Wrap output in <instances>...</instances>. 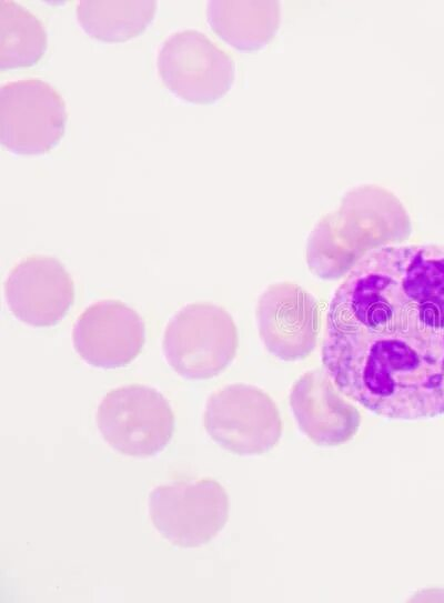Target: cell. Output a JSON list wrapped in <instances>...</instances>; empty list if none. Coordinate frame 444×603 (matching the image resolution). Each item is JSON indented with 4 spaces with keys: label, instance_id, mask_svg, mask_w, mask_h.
Instances as JSON below:
<instances>
[{
    "label": "cell",
    "instance_id": "6da1fadb",
    "mask_svg": "<svg viewBox=\"0 0 444 603\" xmlns=\"http://www.w3.org/2000/svg\"><path fill=\"white\" fill-rule=\"evenodd\" d=\"M322 363L379 416L444 414V244L387 245L361 260L330 300Z\"/></svg>",
    "mask_w": 444,
    "mask_h": 603
},
{
    "label": "cell",
    "instance_id": "7a4b0ae2",
    "mask_svg": "<svg viewBox=\"0 0 444 603\" xmlns=\"http://www.w3.org/2000/svg\"><path fill=\"white\" fill-rule=\"evenodd\" d=\"M411 233V219L395 193L379 184L355 185L313 227L306 264L319 279L339 280L371 252L401 244Z\"/></svg>",
    "mask_w": 444,
    "mask_h": 603
},
{
    "label": "cell",
    "instance_id": "3957f363",
    "mask_svg": "<svg viewBox=\"0 0 444 603\" xmlns=\"http://www.w3.org/2000/svg\"><path fill=\"white\" fill-rule=\"evenodd\" d=\"M239 334L232 315L222 306L190 303L168 322L162 351L167 363L188 380L219 375L233 361Z\"/></svg>",
    "mask_w": 444,
    "mask_h": 603
},
{
    "label": "cell",
    "instance_id": "277c9868",
    "mask_svg": "<svg viewBox=\"0 0 444 603\" xmlns=\"http://www.w3.org/2000/svg\"><path fill=\"white\" fill-rule=\"evenodd\" d=\"M95 424L104 442L118 453L150 458L170 443L175 419L160 391L135 383L103 395L95 411Z\"/></svg>",
    "mask_w": 444,
    "mask_h": 603
},
{
    "label": "cell",
    "instance_id": "5b68a950",
    "mask_svg": "<svg viewBox=\"0 0 444 603\" xmlns=\"http://www.w3.org/2000/svg\"><path fill=\"white\" fill-rule=\"evenodd\" d=\"M229 506L224 488L210 478L158 485L148 498L154 529L180 547L211 542L225 526Z\"/></svg>",
    "mask_w": 444,
    "mask_h": 603
},
{
    "label": "cell",
    "instance_id": "8992f818",
    "mask_svg": "<svg viewBox=\"0 0 444 603\" xmlns=\"http://www.w3.org/2000/svg\"><path fill=\"white\" fill-rule=\"evenodd\" d=\"M203 425L219 446L238 455L266 453L282 433L274 401L246 383L228 384L213 392L205 404Z\"/></svg>",
    "mask_w": 444,
    "mask_h": 603
},
{
    "label": "cell",
    "instance_id": "52a82bcc",
    "mask_svg": "<svg viewBox=\"0 0 444 603\" xmlns=\"http://www.w3.org/2000/svg\"><path fill=\"white\" fill-rule=\"evenodd\" d=\"M67 119L65 101L48 81L27 77L1 86L0 140L10 151L48 152L62 138Z\"/></svg>",
    "mask_w": 444,
    "mask_h": 603
},
{
    "label": "cell",
    "instance_id": "ba28073f",
    "mask_svg": "<svg viewBox=\"0 0 444 603\" xmlns=\"http://www.w3.org/2000/svg\"><path fill=\"white\" fill-rule=\"evenodd\" d=\"M157 69L170 91L194 103L222 98L235 71L231 56L196 29L170 33L159 48Z\"/></svg>",
    "mask_w": 444,
    "mask_h": 603
},
{
    "label": "cell",
    "instance_id": "9c48e42d",
    "mask_svg": "<svg viewBox=\"0 0 444 603\" xmlns=\"http://www.w3.org/2000/svg\"><path fill=\"white\" fill-rule=\"evenodd\" d=\"M255 319L265 349L283 361H299L315 348L320 308L313 294L297 283L279 281L258 299Z\"/></svg>",
    "mask_w": 444,
    "mask_h": 603
},
{
    "label": "cell",
    "instance_id": "30bf717a",
    "mask_svg": "<svg viewBox=\"0 0 444 603\" xmlns=\"http://www.w3.org/2000/svg\"><path fill=\"white\" fill-rule=\"evenodd\" d=\"M3 290L12 315L34 328L58 324L74 301L71 274L61 261L49 254L22 258L10 270Z\"/></svg>",
    "mask_w": 444,
    "mask_h": 603
},
{
    "label": "cell",
    "instance_id": "8fae6325",
    "mask_svg": "<svg viewBox=\"0 0 444 603\" xmlns=\"http://www.w3.org/2000/svg\"><path fill=\"white\" fill-rule=\"evenodd\" d=\"M145 326L140 314L120 300H99L77 318L72 343L77 354L89 365L118 369L130 364L141 353Z\"/></svg>",
    "mask_w": 444,
    "mask_h": 603
},
{
    "label": "cell",
    "instance_id": "7c38bea8",
    "mask_svg": "<svg viewBox=\"0 0 444 603\" xmlns=\"http://www.w3.org/2000/svg\"><path fill=\"white\" fill-rule=\"evenodd\" d=\"M352 402L320 369L302 374L290 392L299 428L317 445H339L354 436L361 416Z\"/></svg>",
    "mask_w": 444,
    "mask_h": 603
},
{
    "label": "cell",
    "instance_id": "4fadbf2b",
    "mask_svg": "<svg viewBox=\"0 0 444 603\" xmlns=\"http://www.w3.org/2000/svg\"><path fill=\"white\" fill-rule=\"evenodd\" d=\"M276 2L211 0L206 20L223 40L239 49H256L273 34L280 17Z\"/></svg>",
    "mask_w": 444,
    "mask_h": 603
},
{
    "label": "cell",
    "instance_id": "5bb4252c",
    "mask_svg": "<svg viewBox=\"0 0 444 603\" xmlns=\"http://www.w3.org/2000/svg\"><path fill=\"white\" fill-rule=\"evenodd\" d=\"M155 0H81L75 6L81 28L102 41H125L140 34L153 20Z\"/></svg>",
    "mask_w": 444,
    "mask_h": 603
},
{
    "label": "cell",
    "instance_id": "9a60e30c",
    "mask_svg": "<svg viewBox=\"0 0 444 603\" xmlns=\"http://www.w3.org/2000/svg\"><path fill=\"white\" fill-rule=\"evenodd\" d=\"M48 44L43 22L26 7L0 0V68L13 69L37 63Z\"/></svg>",
    "mask_w": 444,
    "mask_h": 603
}]
</instances>
